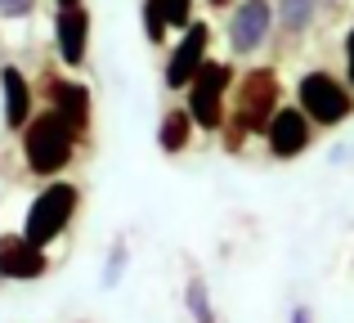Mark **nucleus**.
Segmentation results:
<instances>
[{"mask_svg":"<svg viewBox=\"0 0 354 323\" xmlns=\"http://www.w3.org/2000/svg\"><path fill=\"white\" fill-rule=\"evenodd\" d=\"M278 99H283V86H278L274 68H251L247 77L234 86V108L225 117V149L238 153L247 135H265L269 117L278 113Z\"/></svg>","mask_w":354,"mask_h":323,"instance_id":"1","label":"nucleus"},{"mask_svg":"<svg viewBox=\"0 0 354 323\" xmlns=\"http://www.w3.org/2000/svg\"><path fill=\"white\" fill-rule=\"evenodd\" d=\"M18 140H23V162H27L32 175H63L72 166V158H77L81 135L72 131L54 108H41V113H32V122L18 131Z\"/></svg>","mask_w":354,"mask_h":323,"instance_id":"2","label":"nucleus"},{"mask_svg":"<svg viewBox=\"0 0 354 323\" xmlns=\"http://www.w3.org/2000/svg\"><path fill=\"white\" fill-rule=\"evenodd\" d=\"M77 207H81V189H77L72 180L45 184V189L32 198V207H27L23 234L32 238L36 247H50L54 238L68 234V225H72V216H77Z\"/></svg>","mask_w":354,"mask_h":323,"instance_id":"3","label":"nucleus"},{"mask_svg":"<svg viewBox=\"0 0 354 323\" xmlns=\"http://www.w3.org/2000/svg\"><path fill=\"white\" fill-rule=\"evenodd\" d=\"M184 90H189V104H184V108H189L193 126H202V131L216 135L220 126H225V117H229L225 99H229V90H234V68L207 59L198 72H193V81Z\"/></svg>","mask_w":354,"mask_h":323,"instance_id":"4","label":"nucleus"},{"mask_svg":"<svg viewBox=\"0 0 354 323\" xmlns=\"http://www.w3.org/2000/svg\"><path fill=\"white\" fill-rule=\"evenodd\" d=\"M296 108H301L314 126H341L354 113V95L332 72H305V77L296 81Z\"/></svg>","mask_w":354,"mask_h":323,"instance_id":"5","label":"nucleus"},{"mask_svg":"<svg viewBox=\"0 0 354 323\" xmlns=\"http://www.w3.org/2000/svg\"><path fill=\"white\" fill-rule=\"evenodd\" d=\"M45 108H54L77 135H86L95 122V95L77 77H45Z\"/></svg>","mask_w":354,"mask_h":323,"instance_id":"6","label":"nucleus"},{"mask_svg":"<svg viewBox=\"0 0 354 323\" xmlns=\"http://www.w3.org/2000/svg\"><path fill=\"white\" fill-rule=\"evenodd\" d=\"M207 50H211V27L193 18V23L184 27L180 45L171 50V59H166V72H162L166 90H184V86H189L193 72H198L202 63H207Z\"/></svg>","mask_w":354,"mask_h":323,"instance_id":"7","label":"nucleus"},{"mask_svg":"<svg viewBox=\"0 0 354 323\" xmlns=\"http://www.w3.org/2000/svg\"><path fill=\"white\" fill-rule=\"evenodd\" d=\"M269 27H274V5L269 0H242L234 9V18H229V50L238 59L256 54L269 41Z\"/></svg>","mask_w":354,"mask_h":323,"instance_id":"8","label":"nucleus"},{"mask_svg":"<svg viewBox=\"0 0 354 323\" xmlns=\"http://www.w3.org/2000/svg\"><path fill=\"white\" fill-rule=\"evenodd\" d=\"M54 45H59V63L63 68H86L90 59V9L86 5H68L54 14Z\"/></svg>","mask_w":354,"mask_h":323,"instance_id":"9","label":"nucleus"},{"mask_svg":"<svg viewBox=\"0 0 354 323\" xmlns=\"http://www.w3.org/2000/svg\"><path fill=\"white\" fill-rule=\"evenodd\" d=\"M45 270H50L45 247H36L27 234H0V279L36 283V279H45Z\"/></svg>","mask_w":354,"mask_h":323,"instance_id":"10","label":"nucleus"},{"mask_svg":"<svg viewBox=\"0 0 354 323\" xmlns=\"http://www.w3.org/2000/svg\"><path fill=\"white\" fill-rule=\"evenodd\" d=\"M310 126H314V122L301 113V108H278V113L269 117V126H265L269 153H274L278 162L301 158V153L310 149Z\"/></svg>","mask_w":354,"mask_h":323,"instance_id":"11","label":"nucleus"},{"mask_svg":"<svg viewBox=\"0 0 354 323\" xmlns=\"http://www.w3.org/2000/svg\"><path fill=\"white\" fill-rule=\"evenodd\" d=\"M0 104H5V131H23L36 113V90L23 77V68H14V63L0 68Z\"/></svg>","mask_w":354,"mask_h":323,"instance_id":"12","label":"nucleus"},{"mask_svg":"<svg viewBox=\"0 0 354 323\" xmlns=\"http://www.w3.org/2000/svg\"><path fill=\"white\" fill-rule=\"evenodd\" d=\"M189 144H193V117H189V108H166L162 126H157V149H162L166 158H180Z\"/></svg>","mask_w":354,"mask_h":323,"instance_id":"13","label":"nucleus"},{"mask_svg":"<svg viewBox=\"0 0 354 323\" xmlns=\"http://www.w3.org/2000/svg\"><path fill=\"white\" fill-rule=\"evenodd\" d=\"M139 23H144L148 45H166V32H171V23H166L162 0H144V5H139Z\"/></svg>","mask_w":354,"mask_h":323,"instance_id":"14","label":"nucleus"},{"mask_svg":"<svg viewBox=\"0 0 354 323\" xmlns=\"http://www.w3.org/2000/svg\"><path fill=\"white\" fill-rule=\"evenodd\" d=\"M184 306H189L193 323H216V310H211V292L202 279H189V288H184Z\"/></svg>","mask_w":354,"mask_h":323,"instance_id":"15","label":"nucleus"},{"mask_svg":"<svg viewBox=\"0 0 354 323\" xmlns=\"http://www.w3.org/2000/svg\"><path fill=\"white\" fill-rule=\"evenodd\" d=\"M278 18L287 32H305L314 23V0H278Z\"/></svg>","mask_w":354,"mask_h":323,"instance_id":"16","label":"nucleus"},{"mask_svg":"<svg viewBox=\"0 0 354 323\" xmlns=\"http://www.w3.org/2000/svg\"><path fill=\"white\" fill-rule=\"evenodd\" d=\"M126 265H130V252L117 243V247H113V256L104 261V288H117V283L126 279Z\"/></svg>","mask_w":354,"mask_h":323,"instance_id":"17","label":"nucleus"},{"mask_svg":"<svg viewBox=\"0 0 354 323\" xmlns=\"http://www.w3.org/2000/svg\"><path fill=\"white\" fill-rule=\"evenodd\" d=\"M162 9H166V23L180 27V32L193 23V0H162Z\"/></svg>","mask_w":354,"mask_h":323,"instance_id":"18","label":"nucleus"},{"mask_svg":"<svg viewBox=\"0 0 354 323\" xmlns=\"http://www.w3.org/2000/svg\"><path fill=\"white\" fill-rule=\"evenodd\" d=\"M36 9V0H0V18H27Z\"/></svg>","mask_w":354,"mask_h":323,"instance_id":"19","label":"nucleus"},{"mask_svg":"<svg viewBox=\"0 0 354 323\" xmlns=\"http://www.w3.org/2000/svg\"><path fill=\"white\" fill-rule=\"evenodd\" d=\"M346 72H350V86H354V27L346 36Z\"/></svg>","mask_w":354,"mask_h":323,"instance_id":"20","label":"nucleus"},{"mask_svg":"<svg viewBox=\"0 0 354 323\" xmlns=\"http://www.w3.org/2000/svg\"><path fill=\"white\" fill-rule=\"evenodd\" d=\"M292 323H314V319H310V310H305V306H296L292 310Z\"/></svg>","mask_w":354,"mask_h":323,"instance_id":"21","label":"nucleus"},{"mask_svg":"<svg viewBox=\"0 0 354 323\" xmlns=\"http://www.w3.org/2000/svg\"><path fill=\"white\" fill-rule=\"evenodd\" d=\"M207 5H211V9H229V5H234V0H207Z\"/></svg>","mask_w":354,"mask_h":323,"instance_id":"22","label":"nucleus"},{"mask_svg":"<svg viewBox=\"0 0 354 323\" xmlns=\"http://www.w3.org/2000/svg\"><path fill=\"white\" fill-rule=\"evenodd\" d=\"M54 5H59V9H68V5H81V0H54Z\"/></svg>","mask_w":354,"mask_h":323,"instance_id":"23","label":"nucleus"}]
</instances>
